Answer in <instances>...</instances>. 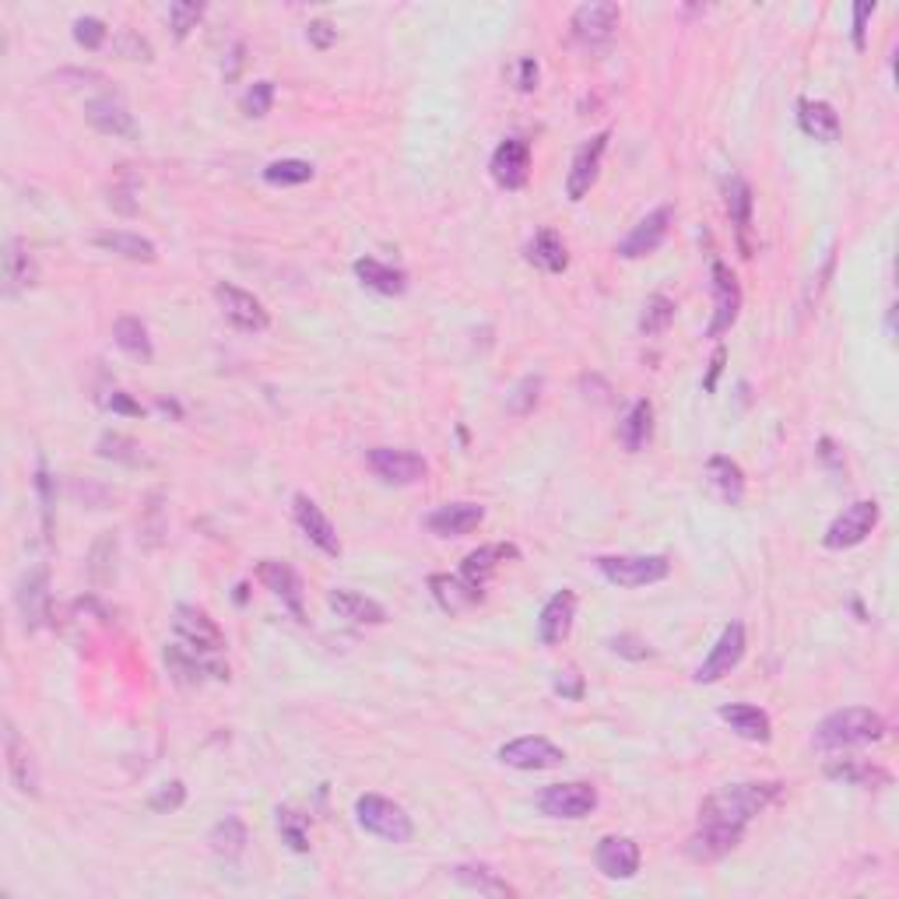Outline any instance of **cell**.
I'll list each match as a JSON object with an SVG mask.
<instances>
[{
  "instance_id": "obj_26",
  "label": "cell",
  "mask_w": 899,
  "mask_h": 899,
  "mask_svg": "<svg viewBox=\"0 0 899 899\" xmlns=\"http://www.w3.org/2000/svg\"><path fill=\"white\" fill-rule=\"evenodd\" d=\"M752 186L745 180H731L728 183V215H731V225H735V236H738V250L741 257H756V243H752Z\"/></svg>"
},
{
  "instance_id": "obj_10",
  "label": "cell",
  "mask_w": 899,
  "mask_h": 899,
  "mask_svg": "<svg viewBox=\"0 0 899 899\" xmlns=\"http://www.w3.org/2000/svg\"><path fill=\"white\" fill-rule=\"evenodd\" d=\"M370 468L379 482L387 485H418L429 474L426 457H418L411 450H394V447L370 450Z\"/></svg>"
},
{
  "instance_id": "obj_42",
  "label": "cell",
  "mask_w": 899,
  "mask_h": 899,
  "mask_svg": "<svg viewBox=\"0 0 899 899\" xmlns=\"http://www.w3.org/2000/svg\"><path fill=\"white\" fill-rule=\"evenodd\" d=\"M453 878H457V882L471 886V889H478V892H492V896H510L513 892L503 878L495 875L492 868H485V865H457Z\"/></svg>"
},
{
  "instance_id": "obj_1",
  "label": "cell",
  "mask_w": 899,
  "mask_h": 899,
  "mask_svg": "<svg viewBox=\"0 0 899 899\" xmlns=\"http://www.w3.org/2000/svg\"><path fill=\"white\" fill-rule=\"evenodd\" d=\"M777 794H780V783H762V780L728 783V788L714 791L699 805V822H724V826L745 830L759 812L770 809V801Z\"/></svg>"
},
{
  "instance_id": "obj_12",
  "label": "cell",
  "mask_w": 899,
  "mask_h": 899,
  "mask_svg": "<svg viewBox=\"0 0 899 899\" xmlns=\"http://www.w3.org/2000/svg\"><path fill=\"white\" fill-rule=\"evenodd\" d=\"M500 762H506V767L513 770H552V767H559V762H566V752L559 749L556 741H548L542 735H527V738H516L510 745H503L500 749Z\"/></svg>"
},
{
  "instance_id": "obj_32",
  "label": "cell",
  "mask_w": 899,
  "mask_h": 899,
  "mask_svg": "<svg viewBox=\"0 0 899 899\" xmlns=\"http://www.w3.org/2000/svg\"><path fill=\"white\" fill-rule=\"evenodd\" d=\"M527 260L548 275H563L569 267V250L556 228H542V233L527 243Z\"/></svg>"
},
{
  "instance_id": "obj_44",
  "label": "cell",
  "mask_w": 899,
  "mask_h": 899,
  "mask_svg": "<svg viewBox=\"0 0 899 899\" xmlns=\"http://www.w3.org/2000/svg\"><path fill=\"white\" fill-rule=\"evenodd\" d=\"M278 833L296 854L310 850V818L296 809H278Z\"/></svg>"
},
{
  "instance_id": "obj_49",
  "label": "cell",
  "mask_w": 899,
  "mask_h": 899,
  "mask_svg": "<svg viewBox=\"0 0 899 899\" xmlns=\"http://www.w3.org/2000/svg\"><path fill=\"white\" fill-rule=\"evenodd\" d=\"M106 22H99V18H78L74 22V43L85 46V50H99L106 43Z\"/></svg>"
},
{
  "instance_id": "obj_52",
  "label": "cell",
  "mask_w": 899,
  "mask_h": 899,
  "mask_svg": "<svg viewBox=\"0 0 899 899\" xmlns=\"http://www.w3.org/2000/svg\"><path fill=\"white\" fill-rule=\"evenodd\" d=\"M306 40H310L317 50H331L338 43V29L331 22H323V18H317V22L306 25Z\"/></svg>"
},
{
  "instance_id": "obj_57",
  "label": "cell",
  "mask_w": 899,
  "mask_h": 899,
  "mask_svg": "<svg viewBox=\"0 0 899 899\" xmlns=\"http://www.w3.org/2000/svg\"><path fill=\"white\" fill-rule=\"evenodd\" d=\"M724 358H728V352L717 349V352H714V362H710V376L703 379V390H714V387H717V376H720V370H724Z\"/></svg>"
},
{
  "instance_id": "obj_7",
  "label": "cell",
  "mask_w": 899,
  "mask_h": 899,
  "mask_svg": "<svg viewBox=\"0 0 899 899\" xmlns=\"http://www.w3.org/2000/svg\"><path fill=\"white\" fill-rule=\"evenodd\" d=\"M215 299L222 306V317L233 323L236 331L260 334V331H267V323H271V317H267V310H264V302L257 296H250V292L236 289V285L218 281L215 285Z\"/></svg>"
},
{
  "instance_id": "obj_48",
  "label": "cell",
  "mask_w": 899,
  "mask_h": 899,
  "mask_svg": "<svg viewBox=\"0 0 899 899\" xmlns=\"http://www.w3.org/2000/svg\"><path fill=\"white\" fill-rule=\"evenodd\" d=\"M542 387H545V379H542V376H524L521 384L513 387V394L506 397V408H510L513 415H527L534 405H538Z\"/></svg>"
},
{
  "instance_id": "obj_16",
  "label": "cell",
  "mask_w": 899,
  "mask_h": 899,
  "mask_svg": "<svg viewBox=\"0 0 899 899\" xmlns=\"http://www.w3.org/2000/svg\"><path fill=\"white\" fill-rule=\"evenodd\" d=\"M714 275V296H717V310H714V320L710 328H706V338H720L724 331H731V323L738 320V310H741V285L738 278L731 275L728 264H714L710 267Z\"/></svg>"
},
{
  "instance_id": "obj_15",
  "label": "cell",
  "mask_w": 899,
  "mask_h": 899,
  "mask_svg": "<svg viewBox=\"0 0 899 899\" xmlns=\"http://www.w3.org/2000/svg\"><path fill=\"white\" fill-rule=\"evenodd\" d=\"M745 830L738 826H724V822H703L699 833L688 836L685 854L696 860V865H714V860L728 857L741 844Z\"/></svg>"
},
{
  "instance_id": "obj_33",
  "label": "cell",
  "mask_w": 899,
  "mask_h": 899,
  "mask_svg": "<svg viewBox=\"0 0 899 899\" xmlns=\"http://www.w3.org/2000/svg\"><path fill=\"white\" fill-rule=\"evenodd\" d=\"M355 275H358L362 285H366V289H373L379 296H400L408 289V275L405 271H397V267H390V264H379L373 257H358L355 260Z\"/></svg>"
},
{
  "instance_id": "obj_41",
  "label": "cell",
  "mask_w": 899,
  "mask_h": 899,
  "mask_svg": "<svg viewBox=\"0 0 899 899\" xmlns=\"http://www.w3.org/2000/svg\"><path fill=\"white\" fill-rule=\"evenodd\" d=\"M672 320H675V302L667 296H650L643 302V313H640V331L646 338H657L672 328Z\"/></svg>"
},
{
  "instance_id": "obj_24",
  "label": "cell",
  "mask_w": 899,
  "mask_h": 899,
  "mask_svg": "<svg viewBox=\"0 0 899 899\" xmlns=\"http://www.w3.org/2000/svg\"><path fill=\"white\" fill-rule=\"evenodd\" d=\"M4 756H8V773L14 780V788L35 798L40 794V770H35V759L29 752V745L18 738L14 724H4Z\"/></svg>"
},
{
  "instance_id": "obj_47",
  "label": "cell",
  "mask_w": 899,
  "mask_h": 899,
  "mask_svg": "<svg viewBox=\"0 0 899 899\" xmlns=\"http://www.w3.org/2000/svg\"><path fill=\"white\" fill-rule=\"evenodd\" d=\"M204 18V4H194V0H176L169 4V25L176 32V40H186L190 29H197V22Z\"/></svg>"
},
{
  "instance_id": "obj_27",
  "label": "cell",
  "mask_w": 899,
  "mask_h": 899,
  "mask_svg": "<svg viewBox=\"0 0 899 899\" xmlns=\"http://www.w3.org/2000/svg\"><path fill=\"white\" fill-rule=\"evenodd\" d=\"M513 559H521V548H516V545H506V542L482 545V548H474L471 556L461 563V577L468 584H474V587H485L492 572L500 569L503 563H513Z\"/></svg>"
},
{
  "instance_id": "obj_9",
  "label": "cell",
  "mask_w": 899,
  "mask_h": 899,
  "mask_svg": "<svg viewBox=\"0 0 899 899\" xmlns=\"http://www.w3.org/2000/svg\"><path fill=\"white\" fill-rule=\"evenodd\" d=\"M878 516H882V510H878L875 500H860L854 506H847L844 513L836 516V521L830 524L826 531V548L839 552V548H854L868 538V534L875 531L878 524Z\"/></svg>"
},
{
  "instance_id": "obj_21",
  "label": "cell",
  "mask_w": 899,
  "mask_h": 899,
  "mask_svg": "<svg viewBox=\"0 0 899 899\" xmlns=\"http://www.w3.org/2000/svg\"><path fill=\"white\" fill-rule=\"evenodd\" d=\"M485 521V506L478 503H447L426 516V527L439 538H464L478 524Z\"/></svg>"
},
{
  "instance_id": "obj_51",
  "label": "cell",
  "mask_w": 899,
  "mask_h": 899,
  "mask_svg": "<svg viewBox=\"0 0 899 899\" xmlns=\"http://www.w3.org/2000/svg\"><path fill=\"white\" fill-rule=\"evenodd\" d=\"M611 650H616L619 657H629V661H646L650 654H654V650H650L640 636H633V633H619V636H611V643H608Z\"/></svg>"
},
{
  "instance_id": "obj_22",
  "label": "cell",
  "mask_w": 899,
  "mask_h": 899,
  "mask_svg": "<svg viewBox=\"0 0 899 899\" xmlns=\"http://www.w3.org/2000/svg\"><path fill=\"white\" fill-rule=\"evenodd\" d=\"M35 281H40V264L29 254V246L22 239H8L4 243V296L18 299L22 292H29Z\"/></svg>"
},
{
  "instance_id": "obj_40",
  "label": "cell",
  "mask_w": 899,
  "mask_h": 899,
  "mask_svg": "<svg viewBox=\"0 0 899 899\" xmlns=\"http://www.w3.org/2000/svg\"><path fill=\"white\" fill-rule=\"evenodd\" d=\"M830 777L833 780H844V783H854V788H882V783H889L886 770H878V767H871V762H860V759L833 762Z\"/></svg>"
},
{
  "instance_id": "obj_30",
  "label": "cell",
  "mask_w": 899,
  "mask_h": 899,
  "mask_svg": "<svg viewBox=\"0 0 899 899\" xmlns=\"http://www.w3.org/2000/svg\"><path fill=\"white\" fill-rule=\"evenodd\" d=\"M328 604L338 611L341 619H352V622H362V625H384L387 622V611L379 601L366 598V595H358V590H331L328 595Z\"/></svg>"
},
{
  "instance_id": "obj_2",
  "label": "cell",
  "mask_w": 899,
  "mask_h": 899,
  "mask_svg": "<svg viewBox=\"0 0 899 899\" xmlns=\"http://www.w3.org/2000/svg\"><path fill=\"white\" fill-rule=\"evenodd\" d=\"M882 738H886V720H882V714L868 710V706H847V710H836L815 728V745L826 752L857 749V745H871Z\"/></svg>"
},
{
  "instance_id": "obj_37",
  "label": "cell",
  "mask_w": 899,
  "mask_h": 899,
  "mask_svg": "<svg viewBox=\"0 0 899 899\" xmlns=\"http://www.w3.org/2000/svg\"><path fill=\"white\" fill-rule=\"evenodd\" d=\"M650 436H654V408H650V400H636V405L629 408V415L622 418L619 439L629 453H640L650 443Z\"/></svg>"
},
{
  "instance_id": "obj_35",
  "label": "cell",
  "mask_w": 899,
  "mask_h": 899,
  "mask_svg": "<svg viewBox=\"0 0 899 899\" xmlns=\"http://www.w3.org/2000/svg\"><path fill=\"white\" fill-rule=\"evenodd\" d=\"M706 474H710V485L717 489V495L728 506H741L745 500V471L731 461V457H710V464H706Z\"/></svg>"
},
{
  "instance_id": "obj_14",
  "label": "cell",
  "mask_w": 899,
  "mask_h": 899,
  "mask_svg": "<svg viewBox=\"0 0 899 899\" xmlns=\"http://www.w3.org/2000/svg\"><path fill=\"white\" fill-rule=\"evenodd\" d=\"M608 141H611V133L601 130L587 145H580V151L572 156L569 176H566L569 201H584L590 194V186L598 183V172H601V159H604V151H608Z\"/></svg>"
},
{
  "instance_id": "obj_13",
  "label": "cell",
  "mask_w": 899,
  "mask_h": 899,
  "mask_svg": "<svg viewBox=\"0 0 899 899\" xmlns=\"http://www.w3.org/2000/svg\"><path fill=\"white\" fill-rule=\"evenodd\" d=\"M672 222H675V207L672 204H661L657 212H650L633 233H629L622 243H619V257L625 260H640V257H650L657 250V246L667 239L672 233Z\"/></svg>"
},
{
  "instance_id": "obj_25",
  "label": "cell",
  "mask_w": 899,
  "mask_h": 899,
  "mask_svg": "<svg viewBox=\"0 0 899 899\" xmlns=\"http://www.w3.org/2000/svg\"><path fill=\"white\" fill-rule=\"evenodd\" d=\"M85 117L95 130L113 133V138H138V124H133V113L113 99V95H103V99H92L85 106Z\"/></svg>"
},
{
  "instance_id": "obj_36",
  "label": "cell",
  "mask_w": 899,
  "mask_h": 899,
  "mask_svg": "<svg viewBox=\"0 0 899 899\" xmlns=\"http://www.w3.org/2000/svg\"><path fill=\"white\" fill-rule=\"evenodd\" d=\"M46 604H50V590H46V569H35L22 580L18 590V608H22V619L29 629H40L46 619Z\"/></svg>"
},
{
  "instance_id": "obj_19",
  "label": "cell",
  "mask_w": 899,
  "mask_h": 899,
  "mask_svg": "<svg viewBox=\"0 0 899 899\" xmlns=\"http://www.w3.org/2000/svg\"><path fill=\"white\" fill-rule=\"evenodd\" d=\"M296 521L302 527V534L310 538L323 556H341V538H338V531L334 524L328 521V513H323L310 495H296Z\"/></svg>"
},
{
  "instance_id": "obj_34",
  "label": "cell",
  "mask_w": 899,
  "mask_h": 899,
  "mask_svg": "<svg viewBox=\"0 0 899 899\" xmlns=\"http://www.w3.org/2000/svg\"><path fill=\"white\" fill-rule=\"evenodd\" d=\"M95 246L106 254H117L124 260H133V264H156L159 250L156 243L145 239V236H133V233H95Z\"/></svg>"
},
{
  "instance_id": "obj_4",
  "label": "cell",
  "mask_w": 899,
  "mask_h": 899,
  "mask_svg": "<svg viewBox=\"0 0 899 899\" xmlns=\"http://www.w3.org/2000/svg\"><path fill=\"white\" fill-rule=\"evenodd\" d=\"M598 569L616 587H650L672 572V563L667 556H601Z\"/></svg>"
},
{
  "instance_id": "obj_50",
  "label": "cell",
  "mask_w": 899,
  "mask_h": 899,
  "mask_svg": "<svg viewBox=\"0 0 899 899\" xmlns=\"http://www.w3.org/2000/svg\"><path fill=\"white\" fill-rule=\"evenodd\" d=\"M183 801H186V788L180 780H172V783H165V788L159 791V794H151V812H162V815H169V812H180L183 809Z\"/></svg>"
},
{
  "instance_id": "obj_28",
  "label": "cell",
  "mask_w": 899,
  "mask_h": 899,
  "mask_svg": "<svg viewBox=\"0 0 899 899\" xmlns=\"http://www.w3.org/2000/svg\"><path fill=\"white\" fill-rule=\"evenodd\" d=\"M720 720L731 724V731L745 741H759L767 745L773 738V724H770V714L759 710V706H749V703H731V706H720Z\"/></svg>"
},
{
  "instance_id": "obj_39",
  "label": "cell",
  "mask_w": 899,
  "mask_h": 899,
  "mask_svg": "<svg viewBox=\"0 0 899 899\" xmlns=\"http://www.w3.org/2000/svg\"><path fill=\"white\" fill-rule=\"evenodd\" d=\"M246 826H243V818L236 815H225L218 826L212 830V836H207V844H212V850L225 860H236L243 850H246Z\"/></svg>"
},
{
  "instance_id": "obj_11",
  "label": "cell",
  "mask_w": 899,
  "mask_h": 899,
  "mask_svg": "<svg viewBox=\"0 0 899 899\" xmlns=\"http://www.w3.org/2000/svg\"><path fill=\"white\" fill-rule=\"evenodd\" d=\"M741 657H745V625H741V622H731V625L717 636L714 650H710V654H706V661L696 667V675H693V678H696L699 685L720 682L724 675H731V672H735V667L741 664Z\"/></svg>"
},
{
  "instance_id": "obj_43",
  "label": "cell",
  "mask_w": 899,
  "mask_h": 899,
  "mask_svg": "<svg viewBox=\"0 0 899 899\" xmlns=\"http://www.w3.org/2000/svg\"><path fill=\"white\" fill-rule=\"evenodd\" d=\"M99 457H109V461H120V464H130V468L148 464L141 443H133V439H127L120 432H106L99 439Z\"/></svg>"
},
{
  "instance_id": "obj_3",
  "label": "cell",
  "mask_w": 899,
  "mask_h": 899,
  "mask_svg": "<svg viewBox=\"0 0 899 899\" xmlns=\"http://www.w3.org/2000/svg\"><path fill=\"white\" fill-rule=\"evenodd\" d=\"M355 818H358L362 830L379 836V839H387V844H408V839L415 836L411 815L400 809L397 801L379 798V794H362L355 801Z\"/></svg>"
},
{
  "instance_id": "obj_55",
  "label": "cell",
  "mask_w": 899,
  "mask_h": 899,
  "mask_svg": "<svg viewBox=\"0 0 899 899\" xmlns=\"http://www.w3.org/2000/svg\"><path fill=\"white\" fill-rule=\"evenodd\" d=\"M552 688H556L563 699H580L584 696V678L577 672H559L556 682H552Z\"/></svg>"
},
{
  "instance_id": "obj_6",
  "label": "cell",
  "mask_w": 899,
  "mask_h": 899,
  "mask_svg": "<svg viewBox=\"0 0 899 899\" xmlns=\"http://www.w3.org/2000/svg\"><path fill=\"white\" fill-rule=\"evenodd\" d=\"M619 22H622L619 4H611V0H590V4H580L572 11V35H577L584 46L598 50L616 40Z\"/></svg>"
},
{
  "instance_id": "obj_5",
  "label": "cell",
  "mask_w": 899,
  "mask_h": 899,
  "mask_svg": "<svg viewBox=\"0 0 899 899\" xmlns=\"http://www.w3.org/2000/svg\"><path fill=\"white\" fill-rule=\"evenodd\" d=\"M538 809L548 815V818H587L590 812L598 809V791L590 788L584 780H572V783H552L538 794Z\"/></svg>"
},
{
  "instance_id": "obj_17",
  "label": "cell",
  "mask_w": 899,
  "mask_h": 899,
  "mask_svg": "<svg viewBox=\"0 0 899 899\" xmlns=\"http://www.w3.org/2000/svg\"><path fill=\"white\" fill-rule=\"evenodd\" d=\"M492 180L506 190H521L531 176V145L524 138H506L492 151Z\"/></svg>"
},
{
  "instance_id": "obj_45",
  "label": "cell",
  "mask_w": 899,
  "mask_h": 899,
  "mask_svg": "<svg viewBox=\"0 0 899 899\" xmlns=\"http://www.w3.org/2000/svg\"><path fill=\"white\" fill-rule=\"evenodd\" d=\"M264 180L275 186H299V183L313 180V165L302 159H281V162H271L264 169Z\"/></svg>"
},
{
  "instance_id": "obj_20",
  "label": "cell",
  "mask_w": 899,
  "mask_h": 899,
  "mask_svg": "<svg viewBox=\"0 0 899 899\" xmlns=\"http://www.w3.org/2000/svg\"><path fill=\"white\" fill-rule=\"evenodd\" d=\"M257 580L271 590L275 598H281V604L289 608L296 619H302V580H299V572L289 563L264 559L257 566Z\"/></svg>"
},
{
  "instance_id": "obj_8",
  "label": "cell",
  "mask_w": 899,
  "mask_h": 899,
  "mask_svg": "<svg viewBox=\"0 0 899 899\" xmlns=\"http://www.w3.org/2000/svg\"><path fill=\"white\" fill-rule=\"evenodd\" d=\"M172 629H176V636L190 650H197V654H222V650H225V633L218 629V622L207 616V611L194 608V604H180L176 608Z\"/></svg>"
},
{
  "instance_id": "obj_18",
  "label": "cell",
  "mask_w": 899,
  "mask_h": 899,
  "mask_svg": "<svg viewBox=\"0 0 899 899\" xmlns=\"http://www.w3.org/2000/svg\"><path fill=\"white\" fill-rule=\"evenodd\" d=\"M572 619H577V595L572 590H559V595H552L542 608L538 616V640L545 646H559L569 629H572Z\"/></svg>"
},
{
  "instance_id": "obj_29",
  "label": "cell",
  "mask_w": 899,
  "mask_h": 899,
  "mask_svg": "<svg viewBox=\"0 0 899 899\" xmlns=\"http://www.w3.org/2000/svg\"><path fill=\"white\" fill-rule=\"evenodd\" d=\"M798 124L809 138L822 141V145H836L839 133H844V124H839V113L822 103V99H805L798 106Z\"/></svg>"
},
{
  "instance_id": "obj_38",
  "label": "cell",
  "mask_w": 899,
  "mask_h": 899,
  "mask_svg": "<svg viewBox=\"0 0 899 899\" xmlns=\"http://www.w3.org/2000/svg\"><path fill=\"white\" fill-rule=\"evenodd\" d=\"M113 341H117V349L127 352L130 358H141V362H151V338H148V328L138 320V317H120L117 328H113Z\"/></svg>"
},
{
  "instance_id": "obj_46",
  "label": "cell",
  "mask_w": 899,
  "mask_h": 899,
  "mask_svg": "<svg viewBox=\"0 0 899 899\" xmlns=\"http://www.w3.org/2000/svg\"><path fill=\"white\" fill-rule=\"evenodd\" d=\"M275 106V82H254L243 95V113L250 120H264Z\"/></svg>"
},
{
  "instance_id": "obj_56",
  "label": "cell",
  "mask_w": 899,
  "mask_h": 899,
  "mask_svg": "<svg viewBox=\"0 0 899 899\" xmlns=\"http://www.w3.org/2000/svg\"><path fill=\"white\" fill-rule=\"evenodd\" d=\"M875 14V4H857L854 8V46L865 50V22Z\"/></svg>"
},
{
  "instance_id": "obj_53",
  "label": "cell",
  "mask_w": 899,
  "mask_h": 899,
  "mask_svg": "<svg viewBox=\"0 0 899 899\" xmlns=\"http://www.w3.org/2000/svg\"><path fill=\"white\" fill-rule=\"evenodd\" d=\"M103 405H106L109 411L130 415V418H141V415H145V408L138 405V400H133L130 394H124V390H109V394L103 397Z\"/></svg>"
},
{
  "instance_id": "obj_54",
  "label": "cell",
  "mask_w": 899,
  "mask_h": 899,
  "mask_svg": "<svg viewBox=\"0 0 899 899\" xmlns=\"http://www.w3.org/2000/svg\"><path fill=\"white\" fill-rule=\"evenodd\" d=\"M516 88L521 92L538 88V61H534V56H521V61H516Z\"/></svg>"
},
{
  "instance_id": "obj_31",
  "label": "cell",
  "mask_w": 899,
  "mask_h": 899,
  "mask_svg": "<svg viewBox=\"0 0 899 899\" xmlns=\"http://www.w3.org/2000/svg\"><path fill=\"white\" fill-rule=\"evenodd\" d=\"M429 587H432V598L439 601V608L450 611V616L482 604V587L468 584L464 577H432Z\"/></svg>"
},
{
  "instance_id": "obj_23",
  "label": "cell",
  "mask_w": 899,
  "mask_h": 899,
  "mask_svg": "<svg viewBox=\"0 0 899 899\" xmlns=\"http://www.w3.org/2000/svg\"><path fill=\"white\" fill-rule=\"evenodd\" d=\"M595 860L598 871L608 878H633L640 871V847L629 836H604L595 850Z\"/></svg>"
}]
</instances>
